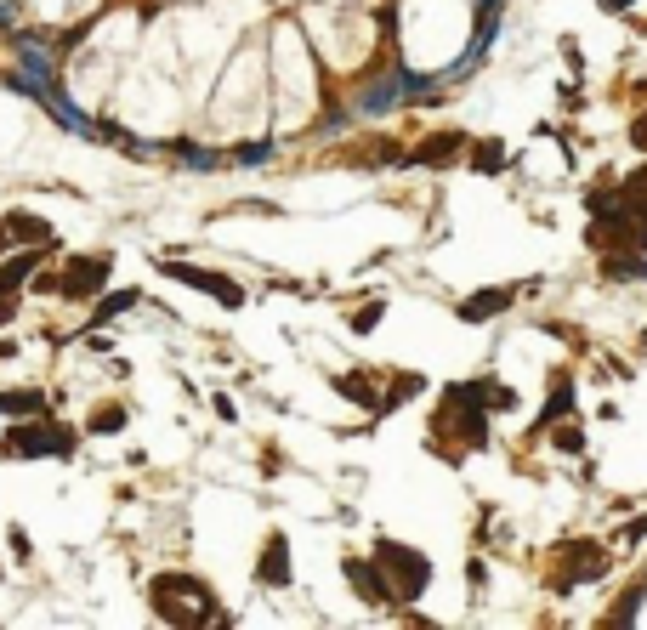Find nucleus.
Segmentation results:
<instances>
[{"instance_id":"f257e3e1","label":"nucleus","mask_w":647,"mask_h":630,"mask_svg":"<svg viewBox=\"0 0 647 630\" xmlns=\"http://www.w3.org/2000/svg\"><path fill=\"white\" fill-rule=\"evenodd\" d=\"M148 602H154V613L165 619V625H228L222 613H216V596H210V585H199L193 574H159L154 585H148Z\"/></svg>"},{"instance_id":"f03ea898","label":"nucleus","mask_w":647,"mask_h":630,"mask_svg":"<svg viewBox=\"0 0 647 630\" xmlns=\"http://www.w3.org/2000/svg\"><path fill=\"white\" fill-rule=\"evenodd\" d=\"M375 568L386 574V585H392V596H398V602H415V596L432 585V562L420 557L415 545L381 540V545H375Z\"/></svg>"},{"instance_id":"7ed1b4c3","label":"nucleus","mask_w":647,"mask_h":630,"mask_svg":"<svg viewBox=\"0 0 647 630\" xmlns=\"http://www.w3.org/2000/svg\"><path fill=\"white\" fill-rule=\"evenodd\" d=\"M159 273L188 284V290H199V296H210V301H222V307H245V290L228 273H210V267H193V262H159Z\"/></svg>"},{"instance_id":"20e7f679","label":"nucleus","mask_w":647,"mask_h":630,"mask_svg":"<svg viewBox=\"0 0 647 630\" xmlns=\"http://www.w3.org/2000/svg\"><path fill=\"white\" fill-rule=\"evenodd\" d=\"M0 449H6V455H69V449H74V432H63V426H52V420L40 426V415H35L29 426H18L12 438L0 443Z\"/></svg>"},{"instance_id":"39448f33","label":"nucleus","mask_w":647,"mask_h":630,"mask_svg":"<svg viewBox=\"0 0 647 630\" xmlns=\"http://www.w3.org/2000/svg\"><path fill=\"white\" fill-rule=\"evenodd\" d=\"M557 562H568V568H557V574H551V585H557V591H574L579 579H602V574H608V557H602V545H591V540L562 545Z\"/></svg>"},{"instance_id":"423d86ee","label":"nucleus","mask_w":647,"mask_h":630,"mask_svg":"<svg viewBox=\"0 0 647 630\" xmlns=\"http://www.w3.org/2000/svg\"><path fill=\"white\" fill-rule=\"evenodd\" d=\"M108 256H74L69 267H63V279H57V296H69V301H91L97 290L108 284Z\"/></svg>"},{"instance_id":"0eeeda50","label":"nucleus","mask_w":647,"mask_h":630,"mask_svg":"<svg viewBox=\"0 0 647 630\" xmlns=\"http://www.w3.org/2000/svg\"><path fill=\"white\" fill-rule=\"evenodd\" d=\"M403 91H426V80H420V74H409V69H392L386 80H375V86L364 91V103H358V108H364V114H386Z\"/></svg>"},{"instance_id":"6e6552de","label":"nucleus","mask_w":647,"mask_h":630,"mask_svg":"<svg viewBox=\"0 0 647 630\" xmlns=\"http://www.w3.org/2000/svg\"><path fill=\"white\" fill-rule=\"evenodd\" d=\"M347 579H352V591L364 596L369 608H392V602H398L392 585H386V574L375 568V562H364V557H347Z\"/></svg>"},{"instance_id":"1a4fd4ad","label":"nucleus","mask_w":647,"mask_h":630,"mask_svg":"<svg viewBox=\"0 0 647 630\" xmlns=\"http://www.w3.org/2000/svg\"><path fill=\"white\" fill-rule=\"evenodd\" d=\"M256 579H262V585H273V591H284V585H290V540H284V534H267L262 562H256Z\"/></svg>"},{"instance_id":"9d476101","label":"nucleus","mask_w":647,"mask_h":630,"mask_svg":"<svg viewBox=\"0 0 647 630\" xmlns=\"http://www.w3.org/2000/svg\"><path fill=\"white\" fill-rule=\"evenodd\" d=\"M466 148V137L460 131H438V137H426L415 148V154L403 159V165H455V154Z\"/></svg>"},{"instance_id":"9b49d317","label":"nucleus","mask_w":647,"mask_h":630,"mask_svg":"<svg viewBox=\"0 0 647 630\" xmlns=\"http://www.w3.org/2000/svg\"><path fill=\"white\" fill-rule=\"evenodd\" d=\"M511 301H517V290H511V284H500V290H483V296L460 301V318H466V324H483V318H500Z\"/></svg>"},{"instance_id":"f8f14e48","label":"nucleus","mask_w":647,"mask_h":630,"mask_svg":"<svg viewBox=\"0 0 647 630\" xmlns=\"http://www.w3.org/2000/svg\"><path fill=\"white\" fill-rule=\"evenodd\" d=\"M494 29H500V0H483V12H477V40H472V46H466V57H460V63H455V74L477 69V57L489 52Z\"/></svg>"},{"instance_id":"ddd939ff","label":"nucleus","mask_w":647,"mask_h":630,"mask_svg":"<svg viewBox=\"0 0 647 630\" xmlns=\"http://www.w3.org/2000/svg\"><path fill=\"white\" fill-rule=\"evenodd\" d=\"M619 210H625L630 222H642V228H647V165L619 182Z\"/></svg>"},{"instance_id":"4468645a","label":"nucleus","mask_w":647,"mask_h":630,"mask_svg":"<svg viewBox=\"0 0 647 630\" xmlns=\"http://www.w3.org/2000/svg\"><path fill=\"white\" fill-rule=\"evenodd\" d=\"M568 409H574V381L568 375H551V398H545L534 426H557V415H568Z\"/></svg>"},{"instance_id":"2eb2a0df","label":"nucleus","mask_w":647,"mask_h":630,"mask_svg":"<svg viewBox=\"0 0 647 630\" xmlns=\"http://www.w3.org/2000/svg\"><path fill=\"white\" fill-rule=\"evenodd\" d=\"M40 267V245H29L23 256H12V262H0V290L12 296V290H23V279Z\"/></svg>"},{"instance_id":"dca6fc26","label":"nucleus","mask_w":647,"mask_h":630,"mask_svg":"<svg viewBox=\"0 0 647 630\" xmlns=\"http://www.w3.org/2000/svg\"><path fill=\"white\" fill-rule=\"evenodd\" d=\"M602 273H608V279L647 284V256H625V250H608V256H602Z\"/></svg>"},{"instance_id":"f3484780","label":"nucleus","mask_w":647,"mask_h":630,"mask_svg":"<svg viewBox=\"0 0 647 630\" xmlns=\"http://www.w3.org/2000/svg\"><path fill=\"white\" fill-rule=\"evenodd\" d=\"M6 228L18 233V239H29V245H40V250H52V222H40V216H29V210H18V216H6Z\"/></svg>"},{"instance_id":"a211bd4d","label":"nucleus","mask_w":647,"mask_h":630,"mask_svg":"<svg viewBox=\"0 0 647 630\" xmlns=\"http://www.w3.org/2000/svg\"><path fill=\"white\" fill-rule=\"evenodd\" d=\"M375 375H341V381H335V392H341V398H352L358 403V409H369V415H375V409H381V392H375Z\"/></svg>"},{"instance_id":"6ab92c4d","label":"nucleus","mask_w":647,"mask_h":630,"mask_svg":"<svg viewBox=\"0 0 647 630\" xmlns=\"http://www.w3.org/2000/svg\"><path fill=\"white\" fill-rule=\"evenodd\" d=\"M460 392H466L477 409H511V403H517L506 386H494V381H472V386H460Z\"/></svg>"},{"instance_id":"aec40b11","label":"nucleus","mask_w":647,"mask_h":630,"mask_svg":"<svg viewBox=\"0 0 647 630\" xmlns=\"http://www.w3.org/2000/svg\"><path fill=\"white\" fill-rule=\"evenodd\" d=\"M125 307H137V290H114V296L97 301V313H91V324H108V318H120Z\"/></svg>"},{"instance_id":"412c9836","label":"nucleus","mask_w":647,"mask_h":630,"mask_svg":"<svg viewBox=\"0 0 647 630\" xmlns=\"http://www.w3.org/2000/svg\"><path fill=\"white\" fill-rule=\"evenodd\" d=\"M472 165H477V171H506V148H500V142H477Z\"/></svg>"},{"instance_id":"4be33fe9","label":"nucleus","mask_w":647,"mask_h":630,"mask_svg":"<svg viewBox=\"0 0 647 630\" xmlns=\"http://www.w3.org/2000/svg\"><path fill=\"white\" fill-rule=\"evenodd\" d=\"M0 415H40V392H6Z\"/></svg>"},{"instance_id":"5701e85b","label":"nucleus","mask_w":647,"mask_h":630,"mask_svg":"<svg viewBox=\"0 0 647 630\" xmlns=\"http://www.w3.org/2000/svg\"><path fill=\"white\" fill-rule=\"evenodd\" d=\"M120 426H125V409H114V403H108V409H97V415H91V432H97V438H114Z\"/></svg>"},{"instance_id":"b1692460","label":"nucleus","mask_w":647,"mask_h":630,"mask_svg":"<svg viewBox=\"0 0 647 630\" xmlns=\"http://www.w3.org/2000/svg\"><path fill=\"white\" fill-rule=\"evenodd\" d=\"M551 443H557L562 455H579V449H585V432H579V426H557V432H551Z\"/></svg>"},{"instance_id":"393cba45","label":"nucleus","mask_w":647,"mask_h":630,"mask_svg":"<svg viewBox=\"0 0 647 630\" xmlns=\"http://www.w3.org/2000/svg\"><path fill=\"white\" fill-rule=\"evenodd\" d=\"M176 154H182V165H199V171L216 165V154H210V148H193V142H176Z\"/></svg>"},{"instance_id":"a878e982","label":"nucleus","mask_w":647,"mask_h":630,"mask_svg":"<svg viewBox=\"0 0 647 630\" xmlns=\"http://www.w3.org/2000/svg\"><path fill=\"white\" fill-rule=\"evenodd\" d=\"M381 318H386V301H369L364 313H352V330L364 335V330H375V324H381Z\"/></svg>"},{"instance_id":"bb28decb","label":"nucleus","mask_w":647,"mask_h":630,"mask_svg":"<svg viewBox=\"0 0 647 630\" xmlns=\"http://www.w3.org/2000/svg\"><path fill=\"white\" fill-rule=\"evenodd\" d=\"M647 602V585H636V591L625 596V602H619V613H613V625H630V619H636V608H642Z\"/></svg>"},{"instance_id":"cd10ccee","label":"nucleus","mask_w":647,"mask_h":630,"mask_svg":"<svg viewBox=\"0 0 647 630\" xmlns=\"http://www.w3.org/2000/svg\"><path fill=\"white\" fill-rule=\"evenodd\" d=\"M267 154H273L267 142H245V148H233V159H239V165H262Z\"/></svg>"},{"instance_id":"c85d7f7f","label":"nucleus","mask_w":647,"mask_h":630,"mask_svg":"<svg viewBox=\"0 0 647 630\" xmlns=\"http://www.w3.org/2000/svg\"><path fill=\"white\" fill-rule=\"evenodd\" d=\"M630 142L647 154V114H636V120H630Z\"/></svg>"},{"instance_id":"c756f323","label":"nucleus","mask_w":647,"mask_h":630,"mask_svg":"<svg viewBox=\"0 0 647 630\" xmlns=\"http://www.w3.org/2000/svg\"><path fill=\"white\" fill-rule=\"evenodd\" d=\"M596 6H602V12H630L636 0H596Z\"/></svg>"},{"instance_id":"7c9ffc66","label":"nucleus","mask_w":647,"mask_h":630,"mask_svg":"<svg viewBox=\"0 0 647 630\" xmlns=\"http://www.w3.org/2000/svg\"><path fill=\"white\" fill-rule=\"evenodd\" d=\"M625 540H647V517H642V523H630V528H625Z\"/></svg>"},{"instance_id":"2f4dec72","label":"nucleus","mask_w":647,"mask_h":630,"mask_svg":"<svg viewBox=\"0 0 647 630\" xmlns=\"http://www.w3.org/2000/svg\"><path fill=\"white\" fill-rule=\"evenodd\" d=\"M12 245V228H6V216H0V250Z\"/></svg>"}]
</instances>
